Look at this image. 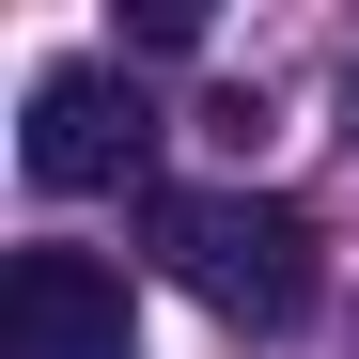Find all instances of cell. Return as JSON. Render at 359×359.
Returning a JSON list of instances; mask_svg holds the SVG:
<instances>
[{
    "instance_id": "6da1fadb",
    "label": "cell",
    "mask_w": 359,
    "mask_h": 359,
    "mask_svg": "<svg viewBox=\"0 0 359 359\" xmlns=\"http://www.w3.org/2000/svg\"><path fill=\"white\" fill-rule=\"evenodd\" d=\"M141 234H156V266L188 281L219 328H297V313H313V281H328L313 219L266 203V188H156Z\"/></svg>"
},
{
    "instance_id": "7a4b0ae2",
    "label": "cell",
    "mask_w": 359,
    "mask_h": 359,
    "mask_svg": "<svg viewBox=\"0 0 359 359\" xmlns=\"http://www.w3.org/2000/svg\"><path fill=\"white\" fill-rule=\"evenodd\" d=\"M0 359H141V297L94 250H16L0 266Z\"/></svg>"
},
{
    "instance_id": "3957f363",
    "label": "cell",
    "mask_w": 359,
    "mask_h": 359,
    "mask_svg": "<svg viewBox=\"0 0 359 359\" xmlns=\"http://www.w3.org/2000/svg\"><path fill=\"white\" fill-rule=\"evenodd\" d=\"M141 156H156V126H141V94L109 63H47L32 79V126H16V172H32V188H126Z\"/></svg>"
},
{
    "instance_id": "277c9868",
    "label": "cell",
    "mask_w": 359,
    "mask_h": 359,
    "mask_svg": "<svg viewBox=\"0 0 359 359\" xmlns=\"http://www.w3.org/2000/svg\"><path fill=\"white\" fill-rule=\"evenodd\" d=\"M344 94H359V79H344Z\"/></svg>"
}]
</instances>
